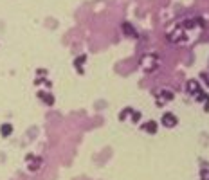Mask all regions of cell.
Returning a JSON list of instances; mask_svg holds the SVG:
<instances>
[{
	"label": "cell",
	"mask_w": 209,
	"mask_h": 180,
	"mask_svg": "<svg viewBox=\"0 0 209 180\" xmlns=\"http://www.w3.org/2000/svg\"><path fill=\"white\" fill-rule=\"evenodd\" d=\"M202 180H209V173L207 171H202Z\"/></svg>",
	"instance_id": "277c9868"
},
{
	"label": "cell",
	"mask_w": 209,
	"mask_h": 180,
	"mask_svg": "<svg viewBox=\"0 0 209 180\" xmlns=\"http://www.w3.org/2000/svg\"><path fill=\"white\" fill-rule=\"evenodd\" d=\"M162 122H164V126H175L177 124V117L173 114H164L162 115Z\"/></svg>",
	"instance_id": "6da1fadb"
},
{
	"label": "cell",
	"mask_w": 209,
	"mask_h": 180,
	"mask_svg": "<svg viewBox=\"0 0 209 180\" xmlns=\"http://www.w3.org/2000/svg\"><path fill=\"white\" fill-rule=\"evenodd\" d=\"M143 128L146 130V131H150V133H155V131H157V124H155L153 121H148V122H146V124L143 126Z\"/></svg>",
	"instance_id": "7a4b0ae2"
},
{
	"label": "cell",
	"mask_w": 209,
	"mask_h": 180,
	"mask_svg": "<svg viewBox=\"0 0 209 180\" xmlns=\"http://www.w3.org/2000/svg\"><path fill=\"white\" fill-rule=\"evenodd\" d=\"M0 131H2V135H4V137H7L11 131H13V128H11V124H7V122H6V124H2Z\"/></svg>",
	"instance_id": "3957f363"
}]
</instances>
